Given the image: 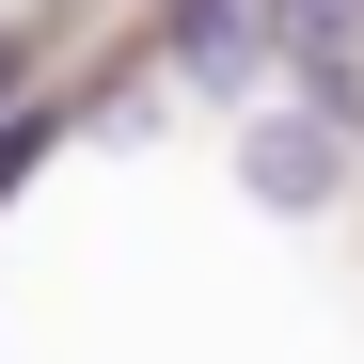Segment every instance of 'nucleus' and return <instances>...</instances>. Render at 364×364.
<instances>
[{"label":"nucleus","instance_id":"f257e3e1","mask_svg":"<svg viewBox=\"0 0 364 364\" xmlns=\"http://www.w3.org/2000/svg\"><path fill=\"white\" fill-rule=\"evenodd\" d=\"M348 0H174V64L191 80H269L285 48H333Z\"/></svg>","mask_w":364,"mask_h":364},{"label":"nucleus","instance_id":"f03ea898","mask_svg":"<svg viewBox=\"0 0 364 364\" xmlns=\"http://www.w3.org/2000/svg\"><path fill=\"white\" fill-rule=\"evenodd\" d=\"M237 174H254L269 206H317V191H333V143H317V127H254V143H237Z\"/></svg>","mask_w":364,"mask_h":364},{"label":"nucleus","instance_id":"7ed1b4c3","mask_svg":"<svg viewBox=\"0 0 364 364\" xmlns=\"http://www.w3.org/2000/svg\"><path fill=\"white\" fill-rule=\"evenodd\" d=\"M48 143H64V111H48V95H32V111H0V191H16V174H32Z\"/></svg>","mask_w":364,"mask_h":364}]
</instances>
